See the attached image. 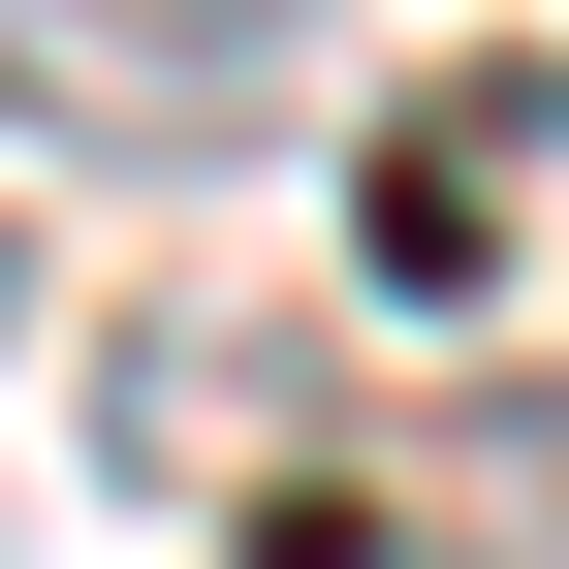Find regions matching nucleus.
I'll return each mask as SVG.
<instances>
[{
    "mask_svg": "<svg viewBox=\"0 0 569 569\" xmlns=\"http://www.w3.org/2000/svg\"><path fill=\"white\" fill-rule=\"evenodd\" d=\"M348 0H0V96L63 127V159H253L284 96H317Z\"/></svg>",
    "mask_w": 569,
    "mask_h": 569,
    "instance_id": "obj_1",
    "label": "nucleus"
},
{
    "mask_svg": "<svg viewBox=\"0 0 569 569\" xmlns=\"http://www.w3.org/2000/svg\"><path fill=\"white\" fill-rule=\"evenodd\" d=\"M96 443H127V475H159V507H190V475L253 443V380H222V317H159V348H127V380H96Z\"/></svg>",
    "mask_w": 569,
    "mask_h": 569,
    "instance_id": "obj_2",
    "label": "nucleus"
},
{
    "mask_svg": "<svg viewBox=\"0 0 569 569\" xmlns=\"http://www.w3.org/2000/svg\"><path fill=\"white\" fill-rule=\"evenodd\" d=\"M253 569H411V507H253Z\"/></svg>",
    "mask_w": 569,
    "mask_h": 569,
    "instance_id": "obj_3",
    "label": "nucleus"
},
{
    "mask_svg": "<svg viewBox=\"0 0 569 569\" xmlns=\"http://www.w3.org/2000/svg\"><path fill=\"white\" fill-rule=\"evenodd\" d=\"M0 348H32V222H0Z\"/></svg>",
    "mask_w": 569,
    "mask_h": 569,
    "instance_id": "obj_4",
    "label": "nucleus"
}]
</instances>
